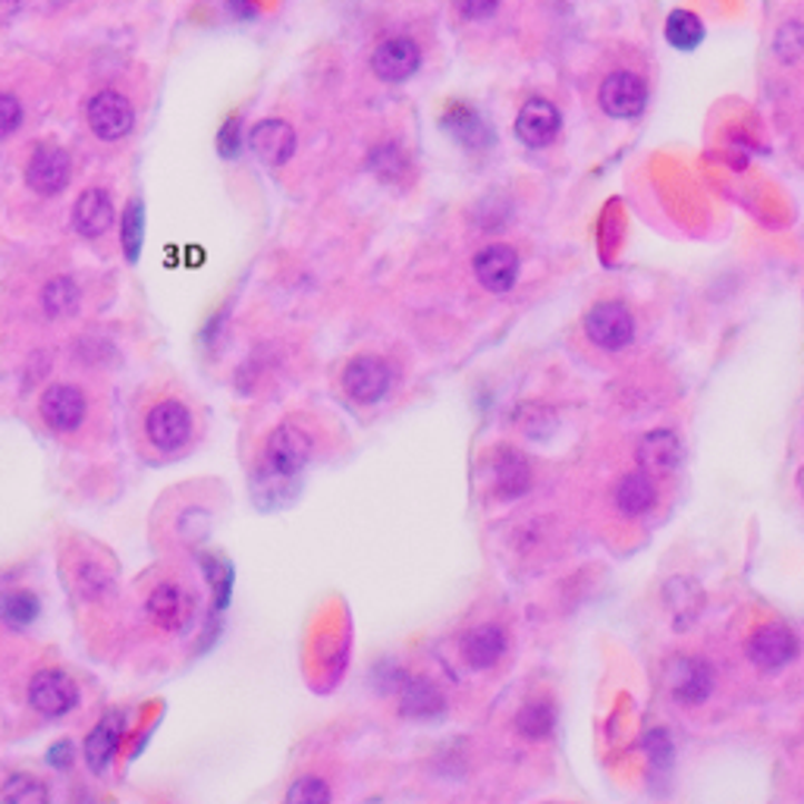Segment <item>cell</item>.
Wrapping results in <instances>:
<instances>
[{
    "label": "cell",
    "instance_id": "1",
    "mask_svg": "<svg viewBox=\"0 0 804 804\" xmlns=\"http://www.w3.org/2000/svg\"><path fill=\"white\" fill-rule=\"evenodd\" d=\"M145 434L158 450L176 453L193 438V415L179 400H160L145 415Z\"/></svg>",
    "mask_w": 804,
    "mask_h": 804
},
{
    "label": "cell",
    "instance_id": "2",
    "mask_svg": "<svg viewBox=\"0 0 804 804\" xmlns=\"http://www.w3.org/2000/svg\"><path fill=\"white\" fill-rule=\"evenodd\" d=\"M585 333L600 350H626L635 336V317L622 302H600L585 315Z\"/></svg>",
    "mask_w": 804,
    "mask_h": 804
},
{
    "label": "cell",
    "instance_id": "3",
    "mask_svg": "<svg viewBox=\"0 0 804 804\" xmlns=\"http://www.w3.org/2000/svg\"><path fill=\"white\" fill-rule=\"evenodd\" d=\"M312 459V438L296 428V424H281L264 447V462L267 469L281 478H293L305 469V462Z\"/></svg>",
    "mask_w": 804,
    "mask_h": 804
},
{
    "label": "cell",
    "instance_id": "4",
    "mask_svg": "<svg viewBox=\"0 0 804 804\" xmlns=\"http://www.w3.org/2000/svg\"><path fill=\"white\" fill-rule=\"evenodd\" d=\"M666 688L683 704H704L714 692V669L698 657H673L666 664Z\"/></svg>",
    "mask_w": 804,
    "mask_h": 804
},
{
    "label": "cell",
    "instance_id": "5",
    "mask_svg": "<svg viewBox=\"0 0 804 804\" xmlns=\"http://www.w3.org/2000/svg\"><path fill=\"white\" fill-rule=\"evenodd\" d=\"M88 126L98 139L105 141H117L122 136H129L133 122H136V114H133V105L117 95V91H98L86 107Z\"/></svg>",
    "mask_w": 804,
    "mask_h": 804
},
{
    "label": "cell",
    "instance_id": "6",
    "mask_svg": "<svg viewBox=\"0 0 804 804\" xmlns=\"http://www.w3.org/2000/svg\"><path fill=\"white\" fill-rule=\"evenodd\" d=\"M29 700L45 717H67L79 704V688L60 669H41L29 685Z\"/></svg>",
    "mask_w": 804,
    "mask_h": 804
},
{
    "label": "cell",
    "instance_id": "7",
    "mask_svg": "<svg viewBox=\"0 0 804 804\" xmlns=\"http://www.w3.org/2000/svg\"><path fill=\"white\" fill-rule=\"evenodd\" d=\"M647 105V88L635 72H612L600 86V107L616 120H635Z\"/></svg>",
    "mask_w": 804,
    "mask_h": 804
},
{
    "label": "cell",
    "instance_id": "8",
    "mask_svg": "<svg viewBox=\"0 0 804 804\" xmlns=\"http://www.w3.org/2000/svg\"><path fill=\"white\" fill-rule=\"evenodd\" d=\"M343 386H346L352 400L362 402V405L381 402L390 390V367L374 355H359L343 371Z\"/></svg>",
    "mask_w": 804,
    "mask_h": 804
},
{
    "label": "cell",
    "instance_id": "9",
    "mask_svg": "<svg viewBox=\"0 0 804 804\" xmlns=\"http://www.w3.org/2000/svg\"><path fill=\"white\" fill-rule=\"evenodd\" d=\"M26 183L38 195H57L70 183V155L57 145H41L29 158Z\"/></svg>",
    "mask_w": 804,
    "mask_h": 804
},
{
    "label": "cell",
    "instance_id": "10",
    "mask_svg": "<svg viewBox=\"0 0 804 804\" xmlns=\"http://www.w3.org/2000/svg\"><path fill=\"white\" fill-rule=\"evenodd\" d=\"M474 277L488 293H509L519 281V255L509 245H488L474 255Z\"/></svg>",
    "mask_w": 804,
    "mask_h": 804
},
{
    "label": "cell",
    "instance_id": "11",
    "mask_svg": "<svg viewBox=\"0 0 804 804\" xmlns=\"http://www.w3.org/2000/svg\"><path fill=\"white\" fill-rule=\"evenodd\" d=\"M41 419L53 431L70 434L86 421V396L70 384H53L41 393Z\"/></svg>",
    "mask_w": 804,
    "mask_h": 804
},
{
    "label": "cell",
    "instance_id": "12",
    "mask_svg": "<svg viewBox=\"0 0 804 804\" xmlns=\"http://www.w3.org/2000/svg\"><path fill=\"white\" fill-rule=\"evenodd\" d=\"M421 67V51L412 38H390L384 45H378V51L371 57V70L384 82H405L412 79Z\"/></svg>",
    "mask_w": 804,
    "mask_h": 804
},
{
    "label": "cell",
    "instance_id": "13",
    "mask_svg": "<svg viewBox=\"0 0 804 804\" xmlns=\"http://www.w3.org/2000/svg\"><path fill=\"white\" fill-rule=\"evenodd\" d=\"M560 133V110L543 101V98H531L524 101L516 120V136L528 145V148H543L557 139Z\"/></svg>",
    "mask_w": 804,
    "mask_h": 804
},
{
    "label": "cell",
    "instance_id": "14",
    "mask_svg": "<svg viewBox=\"0 0 804 804\" xmlns=\"http://www.w3.org/2000/svg\"><path fill=\"white\" fill-rule=\"evenodd\" d=\"M248 145H252V151H255L264 164L281 167V164H286V160L293 158V151H296V133H293L290 122L262 120L252 129Z\"/></svg>",
    "mask_w": 804,
    "mask_h": 804
},
{
    "label": "cell",
    "instance_id": "15",
    "mask_svg": "<svg viewBox=\"0 0 804 804\" xmlns=\"http://www.w3.org/2000/svg\"><path fill=\"white\" fill-rule=\"evenodd\" d=\"M795 650H798V641L783 626H767V629L754 631V638L748 641V657L761 669H783L795 657Z\"/></svg>",
    "mask_w": 804,
    "mask_h": 804
},
{
    "label": "cell",
    "instance_id": "16",
    "mask_svg": "<svg viewBox=\"0 0 804 804\" xmlns=\"http://www.w3.org/2000/svg\"><path fill=\"white\" fill-rule=\"evenodd\" d=\"M110 224H114V202L105 189H86L79 195V202L72 208V227L88 239H95V236L107 233Z\"/></svg>",
    "mask_w": 804,
    "mask_h": 804
},
{
    "label": "cell",
    "instance_id": "17",
    "mask_svg": "<svg viewBox=\"0 0 804 804\" xmlns=\"http://www.w3.org/2000/svg\"><path fill=\"white\" fill-rule=\"evenodd\" d=\"M503 654H507V635L500 626H474L469 635H465V641H462V657L469 660V666L474 669H490V666H497L503 660Z\"/></svg>",
    "mask_w": 804,
    "mask_h": 804
},
{
    "label": "cell",
    "instance_id": "18",
    "mask_svg": "<svg viewBox=\"0 0 804 804\" xmlns=\"http://www.w3.org/2000/svg\"><path fill=\"white\" fill-rule=\"evenodd\" d=\"M683 459V447L676 434L669 431H654L638 443V462L647 474H669Z\"/></svg>",
    "mask_w": 804,
    "mask_h": 804
},
{
    "label": "cell",
    "instance_id": "19",
    "mask_svg": "<svg viewBox=\"0 0 804 804\" xmlns=\"http://www.w3.org/2000/svg\"><path fill=\"white\" fill-rule=\"evenodd\" d=\"M120 726L122 719L117 717V714H110V717L101 719L86 738V764L95 776H101V773L110 767V761H114V754H117V745H120Z\"/></svg>",
    "mask_w": 804,
    "mask_h": 804
},
{
    "label": "cell",
    "instance_id": "20",
    "mask_svg": "<svg viewBox=\"0 0 804 804\" xmlns=\"http://www.w3.org/2000/svg\"><path fill=\"white\" fill-rule=\"evenodd\" d=\"M657 503V488H654V474L641 472L626 474L616 488V509L622 516H645L647 509Z\"/></svg>",
    "mask_w": 804,
    "mask_h": 804
},
{
    "label": "cell",
    "instance_id": "21",
    "mask_svg": "<svg viewBox=\"0 0 804 804\" xmlns=\"http://www.w3.org/2000/svg\"><path fill=\"white\" fill-rule=\"evenodd\" d=\"M402 714L412 719H434L443 710V695L438 692V685L428 683V679H409L402 685Z\"/></svg>",
    "mask_w": 804,
    "mask_h": 804
},
{
    "label": "cell",
    "instance_id": "22",
    "mask_svg": "<svg viewBox=\"0 0 804 804\" xmlns=\"http://www.w3.org/2000/svg\"><path fill=\"white\" fill-rule=\"evenodd\" d=\"M186 595L176 588V585H160L151 591L148 597V612H151V619L164 626V629H176L179 622H183V616H186Z\"/></svg>",
    "mask_w": 804,
    "mask_h": 804
},
{
    "label": "cell",
    "instance_id": "23",
    "mask_svg": "<svg viewBox=\"0 0 804 804\" xmlns=\"http://www.w3.org/2000/svg\"><path fill=\"white\" fill-rule=\"evenodd\" d=\"M38 616V600L29 591H10L0 597V622L10 629H26Z\"/></svg>",
    "mask_w": 804,
    "mask_h": 804
},
{
    "label": "cell",
    "instance_id": "24",
    "mask_svg": "<svg viewBox=\"0 0 804 804\" xmlns=\"http://www.w3.org/2000/svg\"><path fill=\"white\" fill-rule=\"evenodd\" d=\"M41 302H45V312L51 317L72 315V312L79 308V286H76L70 277H53V281L45 286Z\"/></svg>",
    "mask_w": 804,
    "mask_h": 804
},
{
    "label": "cell",
    "instance_id": "25",
    "mask_svg": "<svg viewBox=\"0 0 804 804\" xmlns=\"http://www.w3.org/2000/svg\"><path fill=\"white\" fill-rule=\"evenodd\" d=\"M528 465H524L522 459L516 453H503L500 455V462H497V490L503 493V497H522L524 490H528Z\"/></svg>",
    "mask_w": 804,
    "mask_h": 804
},
{
    "label": "cell",
    "instance_id": "26",
    "mask_svg": "<svg viewBox=\"0 0 804 804\" xmlns=\"http://www.w3.org/2000/svg\"><path fill=\"white\" fill-rule=\"evenodd\" d=\"M666 38H669L673 48L692 51V48H698L700 38H704V26H700L698 17H692V13H685V10H676V13L669 17V22H666Z\"/></svg>",
    "mask_w": 804,
    "mask_h": 804
},
{
    "label": "cell",
    "instance_id": "27",
    "mask_svg": "<svg viewBox=\"0 0 804 804\" xmlns=\"http://www.w3.org/2000/svg\"><path fill=\"white\" fill-rule=\"evenodd\" d=\"M519 729H522L528 738H543V735L553 729V707L543 704V700L524 704V710L519 714Z\"/></svg>",
    "mask_w": 804,
    "mask_h": 804
},
{
    "label": "cell",
    "instance_id": "28",
    "mask_svg": "<svg viewBox=\"0 0 804 804\" xmlns=\"http://www.w3.org/2000/svg\"><path fill=\"white\" fill-rule=\"evenodd\" d=\"M447 129H450L459 141H465V145H481V141L488 139L481 120L474 117L472 110H462V107L453 110V114H447Z\"/></svg>",
    "mask_w": 804,
    "mask_h": 804
},
{
    "label": "cell",
    "instance_id": "29",
    "mask_svg": "<svg viewBox=\"0 0 804 804\" xmlns=\"http://www.w3.org/2000/svg\"><path fill=\"white\" fill-rule=\"evenodd\" d=\"M7 802H13V804H41V802H48V788L41 786L38 783L36 776H13L7 786H3V792H0Z\"/></svg>",
    "mask_w": 804,
    "mask_h": 804
},
{
    "label": "cell",
    "instance_id": "30",
    "mask_svg": "<svg viewBox=\"0 0 804 804\" xmlns=\"http://www.w3.org/2000/svg\"><path fill=\"white\" fill-rule=\"evenodd\" d=\"M141 236H145V208H141V202H133L122 217V248H126L129 262L139 258Z\"/></svg>",
    "mask_w": 804,
    "mask_h": 804
},
{
    "label": "cell",
    "instance_id": "31",
    "mask_svg": "<svg viewBox=\"0 0 804 804\" xmlns=\"http://www.w3.org/2000/svg\"><path fill=\"white\" fill-rule=\"evenodd\" d=\"M286 802L290 804H324L331 802V788L324 780H317V776H302L296 780L290 792H286Z\"/></svg>",
    "mask_w": 804,
    "mask_h": 804
},
{
    "label": "cell",
    "instance_id": "32",
    "mask_svg": "<svg viewBox=\"0 0 804 804\" xmlns=\"http://www.w3.org/2000/svg\"><path fill=\"white\" fill-rule=\"evenodd\" d=\"M205 572L210 576V588H214V607L224 610L229 600V585H233V569H229L224 560H214V557H205Z\"/></svg>",
    "mask_w": 804,
    "mask_h": 804
},
{
    "label": "cell",
    "instance_id": "33",
    "mask_svg": "<svg viewBox=\"0 0 804 804\" xmlns=\"http://www.w3.org/2000/svg\"><path fill=\"white\" fill-rule=\"evenodd\" d=\"M776 51L783 60H798V53L804 51V29L798 22H788L780 29L776 36Z\"/></svg>",
    "mask_w": 804,
    "mask_h": 804
},
{
    "label": "cell",
    "instance_id": "34",
    "mask_svg": "<svg viewBox=\"0 0 804 804\" xmlns=\"http://www.w3.org/2000/svg\"><path fill=\"white\" fill-rule=\"evenodd\" d=\"M22 122V105L13 95H0V139L13 136Z\"/></svg>",
    "mask_w": 804,
    "mask_h": 804
},
{
    "label": "cell",
    "instance_id": "35",
    "mask_svg": "<svg viewBox=\"0 0 804 804\" xmlns=\"http://www.w3.org/2000/svg\"><path fill=\"white\" fill-rule=\"evenodd\" d=\"M217 145H220V155H224V158H236V155H239V145H243V139H239V120L224 122Z\"/></svg>",
    "mask_w": 804,
    "mask_h": 804
},
{
    "label": "cell",
    "instance_id": "36",
    "mask_svg": "<svg viewBox=\"0 0 804 804\" xmlns=\"http://www.w3.org/2000/svg\"><path fill=\"white\" fill-rule=\"evenodd\" d=\"M455 3H459V13L465 19H488L500 7V0H455Z\"/></svg>",
    "mask_w": 804,
    "mask_h": 804
},
{
    "label": "cell",
    "instance_id": "37",
    "mask_svg": "<svg viewBox=\"0 0 804 804\" xmlns=\"http://www.w3.org/2000/svg\"><path fill=\"white\" fill-rule=\"evenodd\" d=\"M48 764L57 769H70L72 764V745L70 742H57L51 752H48Z\"/></svg>",
    "mask_w": 804,
    "mask_h": 804
},
{
    "label": "cell",
    "instance_id": "38",
    "mask_svg": "<svg viewBox=\"0 0 804 804\" xmlns=\"http://www.w3.org/2000/svg\"><path fill=\"white\" fill-rule=\"evenodd\" d=\"M229 10H236V17H255V7L248 3V0H229Z\"/></svg>",
    "mask_w": 804,
    "mask_h": 804
},
{
    "label": "cell",
    "instance_id": "39",
    "mask_svg": "<svg viewBox=\"0 0 804 804\" xmlns=\"http://www.w3.org/2000/svg\"><path fill=\"white\" fill-rule=\"evenodd\" d=\"M19 10V0H0V22L13 19V13Z\"/></svg>",
    "mask_w": 804,
    "mask_h": 804
}]
</instances>
